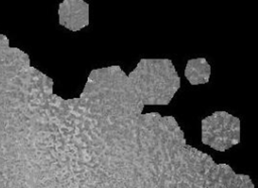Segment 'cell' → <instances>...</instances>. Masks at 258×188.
<instances>
[{
  "label": "cell",
  "instance_id": "1",
  "mask_svg": "<svg viewBox=\"0 0 258 188\" xmlns=\"http://www.w3.org/2000/svg\"><path fill=\"white\" fill-rule=\"evenodd\" d=\"M128 78L144 105H167L180 87L168 59H141Z\"/></svg>",
  "mask_w": 258,
  "mask_h": 188
},
{
  "label": "cell",
  "instance_id": "2",
  "mask_svg": "<svg viewBox=\"0 0 258 188\" xmlns=\"http://www.w3.org/2000/svg\"><path fill=\"white\" fill-rule=\"evenodd\" d=\"M202 143L225 152L240 143V119L226 111H216L202 120Z\"/></svg>",
  "mask_w": 258,
  "mask_h": 188
},
{
  "label": "cell",
  "instance_id": "3",
  "mask_svg": "<svg viewBox=\"0 0 258 188\" xmlns=\"http://www.w3.org/2000/svg\"><path fill=\"white\" fill-rule=\"evenodd\" d=\"M58 21L61 26L78 31L89 24V3L84 0H64L58 5Z\"/></svg>",
  "mask_w": 258,
  "mask_h": 188
},
{
  "label": "cell",
  "instance_id": "4",
  "mask_svg": "<svg viewBox=\"0 0 258 188\" xmlns=\"http://www.w3.org/2000/svg\"><path fill=\"white\" fill-rule=\"evenodd\" d=\"M184 76L191 85L206 84L210 80L211 66L205 58L190 59L186 63Z\"/></svg>",
  "mask_w": 258,
  "mask_h": 188
},
{
  "label": "cell",
  "instance_id": "5",
  "mask_svg": "<svg viewBox=\"0 0 258 188\" xmlns=\"http://www.w3.org/2000/svg\"><path fill=\"white\" fill-rule=\"evenodd\" d=\"M235 172L227 164H215L208 177V188H227Z\"/></svg>",
  "mask_w": 258,
  "mask_h": 188
},
{
  "label": "cell",
  "instance_id": "6",
  "mask_svg": "<svg viewBox=\"0 0 258 188\" xmlns=\"http://www.w3.org/2000/svg\"><path fill=\"white\" fill-rule=\"evenodd\" d=\"M227 188H254V185L248 175L235 173Z\"/></svg>",
  "mask_w": 258,
  "mask_h": 188
},
{
  "label": "cell",
  "instance_id": "7",
  "mask_svg": "<svg viewBox=\"0 0 258 188\" xmlns=\"http://www.w3.org/2000/svg\"><path fill=\"white\" fill-rule=\"evenodd\" d=\"M12 52V48L9 46V39L6 35L0 33V64L5 61Z\"/></svg>",
  "mask_w": 258,
  "mask_h": 188
}]
</instances>
